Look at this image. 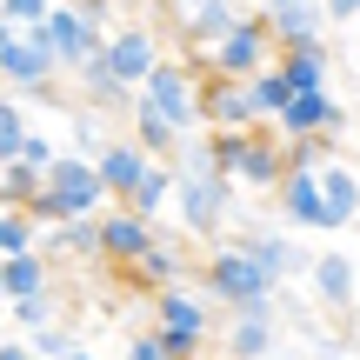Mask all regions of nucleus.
<instances>
[{
  "instance_id": "412c9836",
  "label": "nucleus",
  "mask_w": 360,
  "mask_h": 360,
  "mask_svg": "<svg viewBox=\"0 0 360 360\" xmlns=\"http://www.w3.org/2000/svg\"><path fill=\"white\" fill-rule=\"evenodd\" d=\"M40 254L47 260H101V214L94 220H67V227L40 233Z\"/></svg>"
},
{
  "instance_id": "e433bc0d",
  "label": "nucleus",
  "mask_w": 360,
  "mask_h": 360,
  "mask_svg": "<svg viewBox=\"0 0 360 360\" xmlns=\"http://www.w3.org/2000/svg\"><path fill=\"white\" fill-rule=\"evenodd\" d=\"M0 360H40V354L27 347V340H0Z\"/></svg>"
},
{
  "instance_id": "423d86ee",
  "label": "nucleus",
  "mask_w": 360,
  "mask_h": 360,
  "mask_svg": "<svg viewBox=\"0 0 360 360\" xmlns=\"http://www.w3.org/2000/svg\"><path fill=\"white\" fill-rule=\"evenodd\" d=\"M34 34H40V47H47L53 60H60V74H80V67H87L94 53L107 47L101 20H94V13H80V7H53L47 20L34 27Z\"/></svg>"
},
{
  "instance_id": "58836bf2",
  "label": "nucleus",
  "mask_w": 360,
  "mask_h": 360,
  "mask_svg": "<svg viewBox=\"0 0 360 360\" xmlns=\"http://www.w3.org/2000/svg\"><path fill=\"white\" fill-rule=\"evenodd\" d=\"M267 360H287V354H267Z\"/></svg>"
},
{
  "instance_id": "2f4dec72",
  "label": "nucleus",
  "mask_w": 360,
  "mask_h": 360,
  "mask_svg": "<svg viewBox=\"0 0 360 360\" xmlns=\"http://www.w3.org/2000/svg\"><path fill=\"white\" fill-rule=\"evenodd\" d=\"M53 7H60V0H0V13H7V20L20 27V34H27V27H40Z\"/></svg>"
},
{
  "instance_id": "0eeeda50",
  "label": "nucleus",
  "mask_w": 360,
  "mask_h": 360,
  "mask_svg": "<svg viewBox=\"0 0 360 360\" xmlns=\"http://www.w3.org/2000/svg\"><path fill=\"white\" fill-rule=\"evenodd\" d=\"M141 101L154 107L160 120H174L180 134L207 127V114H200V87H193V74H187V67H180V60H167V53H160V67H154V74H147Z\"/></svg>"
},
{
  "instance_id": "1a4fd4ad",
  "label": "nucleus",
  "mask_w": 360,
  "mask_h": 360,
  "mask_svg": "<svg viewBox=\"0 0 360 360\" xmlns=\"http://www.w3.org/2000/svg\"><path fill=\"white\" fill-rule=\"evenodd\" d=\"M287 174H294V167H287V141L274 127H247L240 134V167H233V180L254 187V193H274Z\"/></svg>"
},
{
  "instance_id": "4be33fe9",
  "label": "nucleus",
  "mask_w": 360,
  "mask_h": 360,
  "mask_svg": "<svg viewBox=\"0 0 360 360\" xmlns=\"http://www.w3.org/2000/svg\"><path fill=\"white\" fill-rule=\"evenodd\" d=\"M233 20H240L233 0H193V7H187V40L207 53V47H220V40L233 34Z\"/></svg>"
},
{
  "instance_id": "7ed1b4c3",
  "label": "nucleus",
  "mask_w": 360,
  "mask_h": 360,
  "mask_svg": "<svg viewBox=\"0 0 360 360\" xmlns=\"http://www.w3.org/2000/svg\"><path fill=\"white\" fill-rule=\"evenodd\" d=\"M200 287H207V300H220V307H260V300H274V267L254 254L247 240H233V247H214V254L200 260Z\"/></svg>"
},
{
  "instance_id": "c756f323",
  "label": "nucleus",
  "mask_w": 360,
  "mask_h": 360,
  "mask_svg": "<svg viewBox=\"0 0 360 360\" xmlns=\"http://www.w3.org/2000/svg\"><path fill=\"white\" fill-rule=\"evenodd\" d=\"M27 114H20V101H7V94H0V167H7V160H20V147H27Z\"/></svg>"
},
{
  "instance_id": "aec40b11",
  "label": "nucleus",
  "mask_w": 360,
  "mask_h": 360,
  "mask_svg": "<svg viewBox=\"0 0 360 360\" xmlns=\"http://www.w3.org/2000/svg\"><path fill=\"white\" fill-rule=\"evenodd\" d=\"M321 200H327V227H354L360 220V174L327 160L321 167Z\"/></svg>"
},
{
  "instance_id": "cd10ccee",
  "label": "nucleus",
  "mask_w": 360,
  "mask_h": 360,
  "mask_svg": "<svg viewBox=\"0 0 360 360\" xmlns=\"http://www.w3.org/2000/svg\"><path fill=\"white\" fill-rule=\"evenodd\" d=\"M247 87H254V107H260V120H281V114H287V101H294V80H287L281 67H260V74L247 80Z\"/></svg>"
},
{
  "instance_id": "f3484780",
  "label": "nucleus",
  "mask_w": 360,
  "mask_h": 360,
  "mask_svg": "<svg viewBox=\"0 0 360 360\" xmlns=\"http://www.w3.org/2000/svg\"><path fill=\"white\" fill-rule=\"evenodd\" d=\"M307 281H314V294H321L327 307H354V294H360V267H354V254H340V247L314 254Z\"/></svg>"
},
{
  "instance_id": "f257e3e1",
  "label": "nucleus",
  "mask_w": 360,
  "mask_h": 360,
  "mask_svg": "<svg viewBox=\"0 0 360 360\" xmlns=\"http://www.w3.org/2000/svg\"><path fill=\"white\" fill-rule=\"evenodd\" d=\"M174 214H180V227L193 240H214L227 227V214H233V180L207 160L200 141H187L180 160H174Z\"/></svg>"
},
{
  "instance_id": "ddd939ff",
  "label": "nucleus",
  "mask_w": 360,
  "mask_h": 360,
  "mask_svg": "<svg viewBox=\"0 0 360 360\" xmlns=\"http://www.w3.org/2000/svg\"><path fill=\"white\" fill-rule=\"evenodd\" d=\"M274 200H281L287 227H300V233H334V227H327V200H321V167H294L281 187H274Z\"/></svg>"
},
{
  "instance_id": "f03ea898",
  "label": "nucleus",
  "mask_w": 360,
  "mask_h": 360,
  "mask_svg": "<svg viewBox=\"0 0 360 360\" xmlns=\"http://www.w3.org/2000/svg\"><path fill=\"white\" fill-rule=\"evenodd\" d=\"M27 214H34L40 227H67V220L107 214V187H101V174H94V160L87 154H60L40 174V193L27 200Z\"/></svg>"
},
{
  "instance_id": "473e14b6",
  "label": "nucleus",
  "mask_w": 360,
  "mask_h": 360,
  "mask_svg": "<svg viewBox=\"0 0 360 360\" xmlns=\"http://www.w3.org/2000/svg\"><path fill=\"white\" fill-rule=\"evenodd\" d=\"M13 321L34 334V327H53V294H27V300H13Z\"/></svg>"
},
{
  "instance_id": "c85d7f7f",
  "label": "nucleus",
  "mask_w": 360,
  "mask_h": 360,
  "mask_svg": "<svg viewBox=\"0 0 360 360\" xmlns=\"http://www.w3.org/2000/svg\"><path fill=\"white\" fill-rule=\"evenodd\" d=\"M34 193H40V167H27V160L0 167V207H27Z\"/></svg>"
},
{
  "instance_id": "5701e85b",
  "label": "nucleus",
  "mask_w": 360,
  "mask_h": 360,
  "mask_svg": "<svg viewBox=\"0 0 360 360\" xmlns=\"http://www.w3.org/2000/svg\"><path fill=\"white\" fill-rule=\"evenodd\" d=\"M134 141L147 147L154 160H180V147H187V134L174 127V120H160L147 101H134Z\"/></svg>"
},
{
  "instance_id": "b1692460",
  "label": "nucleus",
  "mask_w": 360,
  "mask_h": 360,
  "mask_svg": "<svg viewBox=\"0 0 360 360\" xmlns=\"http://www.w3.org/2000/svg\"><path fill=\"white\" fill-rule=\"evenodd\" d=\"M127 274H134V281H141V287H147V294H167V287H180V274H187V260H180V254H174V247H167V240H160V247H147V254H141V260H134V267H127Z\"/></svg>"
},
{
  "instance_id": "a211bd4d",
  "label": "nucleus",
  "mask_w": 360,
  "mask_h": 360,
  "mask_svg": "<svg viewBox=\"0 0 360 360\" xmlns=\"http://www.w3.org/2000/svg\"><path fill=\"white\" fill-rule=\"evenodd\" d=\"M47 281H53V260L40 254V247H34V254H7V260H0V300H7V307L27 300V294H47Z\"/></svg>"
},
{
  "instance_id": "39448f33",
  "label": "nucleus",
  "mask_w": 360,
  "mask_h": 360,
  "mask_svg": "<svg viewBox=\"0 0 360 360\" xmlns=\"http://www.w3.org/2000/svg\"><path fill=\"white\" fill-rule=\"evenodd\" d=\"M274 60H281V40H274L267 13H240L233 34L220 40V47H207V74H220V80H254L260 67H274Z\"/></svg>"
},
{
  "instance_id": "7c9ffc66",
  "label": "nucleus",
  "mask_w": 360,
  "mask_h": 360,
  "mask_svg": "<svg viewBox=\"0 0 360 360\" xmlns=\"http://www.w3.org/2000/svg\"><path fill=\"white\" fill-rule=\"evenodd\" d=\"M27 347H34L40 360H74V354H80V347H74V334H67L60 321H53V327H34V334H27Z\"/></svg>"
},
{
  "instance_id": "bb28decb",
  "label": "nucleus",
  "mask_w": 360,
  "mask_h": 360,
  "mask_svg": "<svg viewBox=\"0 0 360 360\" xmlns=\"http://www.w3.org/2000/svg\"><path fill=\"white\" fill-rule=\"evenodd\" d=\"M40 233H47V227H40L27 207H0V260H7V254H34Z\"/></svg>"
},
{
  "instance_id": "4c0bfd02",
  "label": "nucleus",
  "mask_w": 360,
  "mask_h": 360,
  "mask_svg": "<svg viewBox=\"0 0 360 360\" xmlns=\"http://www.w3.org/2000/svg\"><path fill=\"white\" fill-rule=\"evenodd\" d=\"M74 360H94V354H74Z\"/></svg>"
},
{
  "instance_id": "c9c22d12",
  "label": "nucleus",
  "mask_w": 360,
  "mask_h": 360,
  "mask_svg": "<svg viewBox=\"0 0 360 360\" xmlns=\"http://www.w3.org/2000/svg\"><path fill=\"white\" fill-rule=\"evenodd\" d=\"M327 20H360V0H321Z\"/></svg>"
},
{
  "instance_id": "393cba45",
  "label": "nucleus",
  "mask_w": 360,
  "mask_h": 360,
  "mask_svg": "<svg viewBox=\"0 0 360 360\" xmlns=\"http://www.w3.org/2000/svg\"><path fill=\"white\" fill-rule=\"evenodd\" d=\"M167 200H174V160H154L147 180H141L120 207H127V214H141V220H160V207H167Z\"/></svg>"
},
{
  "instance_id": "f704fd0d",
  "label": "nucleus",
  "mask_w": 360,
  "mask_h": 360,
  "mask_svg": "<svg viewBox=\"0 0 360 360\" xmlns=\"http://www.w3.org/2000/svg\"><path fill=\"white\" fill-rule=\"evenodd\" d=\"M127 360H167V354H160L154 334H134V340H127Z\"/></svg>"
},
{
  "instance_id": "6e6552de",
  "label": "nucleus",
  "mask_w": 360,
  "mask_h": 360,
  "mask_svg": "<svg viewBox=\"0 0 360 360\" xmlns=\"http://www.w3.org/2000/svg\"><path fill=\"white\" fill-rule=\"evenodd\" d=\"M200 114H207V134H247V127H267V120H260V107H254V87H247V80H220V74H207V87H200Z\"/></svg>"
},
{
  "instance_id": "4468645a",
  "label": "nucleus",
  "mask_w": 360,
  "mask_h": 360,
  "mask_svg": "<svg viewBox=\"0 0 360 360\" xmlns=\"http://www.w3.org/2000/svg\"><path fill=\"white\" fill-rule=\"evenodd\" d=\"M53 74H60V60L40 47V34H34V27H27L13 47H0V80H7V87L40 94V87H53Z\"/></svg>"
},
{
  "instance_id": "72a5a7b5",
  "label": "nucleus",
  "mask_w": 360,
  "mask_h": 360,
  "mask_svg": "<svg viewBox=\"0 0 360 360\" xmlns=\"http://www.w3.org/2000/svg\"><path fill=\"white\" fill-rule=\"evenodd\" d=\"M20 160H27V167H40V174H47L53 160H60V147H53L47 134H27V147H20Z\"/></svg>"
},
{
  "instance_id": "9d476101",
  "label": "nucleus",
  "mask_w": 360,
  "mask_h": 360,
  "mask_svg": "<svg viewBox=\"0 0 360 360\" xmlns=\"http://www.w3.org/2000/svg\"><path fill=\"white\" fill-rule=\"evenodd\" d=\"M347 127V107L334 101V94H294V101H287V114L274 120V134H281V141H307V134H321V141H334V134Z\"/></svg>"
},
{
  "instance_id": "20e7f679",
  "label": "nucleus",
  "mask_w": 360,
  "mask_h": 360,
  "mask_svg": "<svg viewBox=\"0 0 360 360\" xmlns=\"http://www.w3.org/2000/svg\"><path fill=\"white\" fill-rule=\"evenodd\" d=\"M154 340L167 360H200L207 340H214V307L200 294H187V287L154 294Z\"/></svg>"
},
{
  "instance_id": "6ab92c4d",
  "label": "nucleus",
  "mask_w": 360,
  "mask_h": 360,
  "mask_svg": "<svg viewBox=\"0 0 360 360\" xmlns=\"http://www.w3.org/2000/svg\"><path fill=\"white\" fill-rule=\"evenodd\" d=\"M274 67L294 80V94H321L327 87V40H287Z\"/></svg>"
},
{
  "instance_id": "2eb2a0df",
  "label": "nucleus",
  "mask_w": 360,
  "mask_h": 360,
  "mask_svg": "<svg viewBox=\"0 0 360 360\" xmlns=\"http://www.w3.org/2000/svg\"><path fill=\"white\" fill-rule=\"evenodd\" d=\"M147 167H154V154H147L141 141H107L101 154H94V174H101L107 200H127V193L147 180Z\"/></svg>"
},
{
  "instance_id": "a878e982",
  "label": "nucleus",
  "mask_w": 360,
  "mask_h": 360,
  "mask_svg": "<svg viewBox=\"0 0 360 360\" xmlns=\"http://www.w3.org/2000/svg\"><path fill=\"white\" fill-rule=\"evenodd\" d=\"M247 247H254V254L274 267V281H287V274H307V267H314V260L300 254V247L287 240V233H247Z\"/></svg>"
},
{
  "instance_id": "dca6fc26",
  "label": "nucleus",
  "mask_w": 360,
  "mask_h": 360,
  "mask_svg": "<svg viewBox=\"0 0 360 360\" xmlns=\"http://www.w3.org/2000/svg\"><path fill=\"white\" fill-rule=\"evenodd\" d=\"M274 300H260V307H233V321H227V360H267L274 354Z\"/></svg>"
},
{
  "instance_id": "ea45409f",
  "label": "nucleus",
  "mask_w": 360,
  "mask_h": 360,
  "mask_svg": "<svg viewBox=\"0 0 360 360\" xmlns=\"http://www.w3.org/2000/svg\"><path fill=\"white\" fill-rule=\"evenodd\" d=\"M180 7H193V0H180Z\"/></svg>"
},
{
  "instance_id": "9b49d317",
  "label": "nucleus",
  "mask_w": 360,
  "mask_h": 360,
  "mask_svg": "<svg viewBox=\"0 0 360 360\" xmlns=\"http://www.w3.org/2000/svg\"><path fill=\"white\" fill-rule=\"evenodd\" d=\"M101 60H107V74H114L120 87L141 94V87H147V74L160 67V40L147 34V27H127V34H114V40L101 47Z\"/></svg>"
},
{
  "instance_id": "f8f14e48",
  "label": "nucleus",
  "mask_w": 360,
  "mask_h": 360,
  "mask_svg": "<svg viewBox=\"0 0 360 360\" xmlns=\"http://www.w3.org/2000/svg\"><path fill=\"white\" fill-rule=\"evenodd\" d=\"M147 247H160V227H154V220L127 214V207H107V214H101V260H114V267H134Z\"/></svg>"
}]
</instances>
